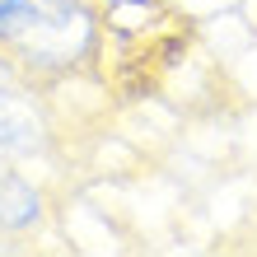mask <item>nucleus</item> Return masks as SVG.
<instances>
[{
  "instance_id": "obj_1",
  "label": "nucleus",
  "mask_w": 257,
  "mask_h": 257,
  "mask_svg": "<svg viewBox=\"0 0 257 257\" xmlns=\"http://www.w3.org/2000/svg\"><path fill=\"white\" fill-rule=\"evenodd\" d=\"M52 215L47 192L33 183L14 159H0V238H28Z\"/></svg>"
},
{
  "instance_id": "obj_2",
  "label": "nucleus",
  "mask_w": 257,
  "mask_h": 257,
  "mask_svg": "<svg viewBox=\"0 0 257 257\" xmlns=\"http://www.w3.org/2000/svg\"><path fill=\"white\" fill-rule=\"evenodd\" d=\"M98 5H103V14H108V10H122V5H155V0H98Z\"/></svg>"
},
{
  "instance_id": "obj_3",
  "label": "nucleus",
  "mask_w": 257,
  "mask_h": 257,
  "mask_svg": "<svg viewBox=\"0 0 257 257\" xmlns=\"http://www.w3.org/2000/svg\"><path fill=\"white\" fill-rule=\"evenodd\" d=\"M0 252H5V238H0Z\"/></svg>"
}]
</instances>
